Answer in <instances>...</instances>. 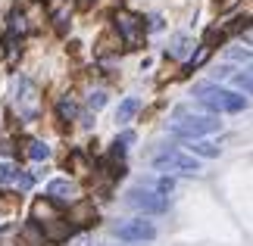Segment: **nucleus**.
Segmentation results:
<instances>
[{"label":"nucleus","instance_id":"nucleus-20","mask_svg":"<svg viewBox=\"0 0 253 246\" xmlns=\"http://www.w3.org/2000/svg\"><path fill=\"white\" fill-rule=\"evenodd\" d=\"M134 143V131H125V134H119V141H116V146H113V156H122L128 146Z\"/></svg>","mask_w":253,"mask_h":246},{"label":"nucleus","instance_id":"nucleus-26","mask_svg":"<svg viewBox=\"0 0 253 246\" xmlns=\"http://www.w3.org/2000/svg\"><path fill=\"white\" fill-rule=\"evenodd\" d=\"M72 165H75V172H87V159H84V156H72Z\"/></svg>","mask_w":253,"mask_h":246},{"label":"nucleus","instance_id":"nucleus-24","mask_svg":"<svg viewBox=\"0 0 253 246\" xmlns=\"http://www.w3.org/2000/svg\"><path fill=\"white\" fill-rule=\"evenodd\" d=\"M16 187H19V190H32V187H35V175L32 172H19Z\"/></svg>","mask_w":253,"mask_h":246},{"label":"nucleus","instance_id":"nucleus-10","mask_svg":"<svg viewBox=\"0 0 253 246\" xmlns=\"http://www.w3.org/2000/svg\"><path fill=\"white\" fill-rule=\"evenodd\" d=\"M53 218H60V212H56V203L53 200H35L32 203V221L41 228V224H47V221H53Z\"/></svg>","mask_w":253,"mask_h":246},{"label":"nucleus","instance_id":"nucleus-15","mask_svg":"<svg viewBox=\"0 0 253 246\" xmlns=\"http://www.w3.org/2000/svg\"><path fill=\"white\" fill-rule=\"evenodd\" d=\"M56 115H60L63 122H75L79 119V103L72 100V97H60V103H56Z\"/></svg>","mask_w":253,"mask_h":246},{"label":"nucleus","instance_id":"nucleus-18","mask_svg":"<svg viewBox=\"0 0 253 246\" xmlns=\"http://www.w3.org/2000/svg\"><path fill=\"white\" fill-rule=\"evenodd\" d=\"M188 150L197 153V156H207V159H216V156H219V146L207 143V141H194V143H188Z\"/></svg>","mask_w":253,"mask_h":246},{"label":"nucleus","instance_id":"nucleus-4","mask_svg":"<svg viewBox=\"0 0 253 246\" xmlns=\"http://www.w3.org/2000/svg\"><path fill=\"white\" fill-rule=\"evenodd\" d=\"M116 32H119V37L125 41V47H141L144 44V22L134 13H125V9H119L116 13Z\"/></svg>","mask_w":253,"mask_h":246},{"label":"nucleus","instance_id":"nucleus-25","mask_svg":"<svg viewBox=\"0 0 253 246\" xmlns=\"http://www.w3.org/2000/svg\"><path fill=\"white\" fill-rule=\"evenodd\" d=\"M172 187H175V181H172V178H163V181H160V187H157V193H160V196H166Z\"/></svg>","mask_w":253,"mask_h":246},{"label":"nucleus","instance_id":"nucleus-9","mask_svg":"<svg viewBox=\"0 0 253 246\" xmlns=\"http://www.w3.org/2000/svg\"><path fill=\"white\" fill-rule=\"evenodd\" d=\"M41 234H44V240H47V243H63V240H69L72 224L66 221V218H53V221L41 224Z\"/></svg>","mask_w":253,"mask_h":246},{"label":"nucleus","instance_id":"nucleus-6","mask_svg":"<svg viewBox=\"0 0 253 246\" xmlns=\"http://www.w3.org/2000/svg\"><path fill=\"white\" fill-rule=\"evenodd\" d=\"M16 106H19V112H22L25 119H32L38 112V87L28 81V78H19L16 81Z\"/></svg>","mask_w":253,"mask_h":246},{"label":"nucleus","instance_id":"nucleus-1","mask_svg":"<svg viewBox=\"0 0 253 246\" xmlns=\"http://www.w3.org/2000/svg\"><path fill=\"white\" fill-rule=\"evenodd\" d=\"M194 94H197V100L207 106V109H212V112H241L247 106L244 97H241V94H231V91H225V87L200 84Z\"/></svg>","mask_w":253,"mask_h":246},{"label":"nucleus","instance_id":"nucleus-23","mask_svg":"<svg viewBox=\"0 0 253 246\" xmlns=\"http://www.w3.org/2000/svg\"><path fill=\"white\" fill-rule=\"evenodd\" d=\"M228 60H241V63H253V53L247 47H231L228 50Z\"/></svg>","mask_w":253,"mask_h":246},{"label":"nucleus","instance_id":"nucleus-13","mask_svg":"<svg viewBox=\"0 0 253 246\" xmlns=\"http://www.w3.org/2000/svg\"><path fill=\"white\" fill-rule=\"evenodd\" d=\"M138 109H141V100H138V97H125V100L119 103V109H116V122H119V125H128L134 115H138Z\"/></svg>","mask_w":253,"mask_h":246},{"label":"nucleus","instance_id":"nucleus-8","mask_svg":"<svg viewBox=\"0 0 253 246\" xmlns=\"http://www.w3.org/2000/svg\"><path fill=\"white\" fill-rule=\"evenodd\" d=\"M75 196H79V187L69 178H53L47 184V200H53V203H72Z\"/></svg>","mask_w":253,"mask_h":246},{"label":"nucleus","instance_id":"nucleus-19","mask_svg":"<svg viewBox=\"0 0 253 246\" xmlns=\"http://www.w3.org/2000/svg\"><path fill=\"white\" fill-rule=\"evenodd\" d=\"M9 32H13V35H25V32H28V19H25V13H19V9H16V13L9 16Z\"/></svg>","mask_w":253,"mask_h":246},{"label":"nucleus","instance_id":"nucleus-5","mask_svg":"<svg viewBox=\"0 0 253 246\" xmlns=\"http://www.w3.org/2000/svg\"><path fill=\"white\" fill-rule=\"evenodd\" d=\"M116 237L125 240V243H144V240H153L157 237V228L147 221V218H128L122 224H116Z\"/></svg>","mask_w":253,"mask_h":246},{"label":"nucleus","instance_id":"nucleus-22","mask_svg":"<svg viewBox=\"0 0 253 246\" xmlns=\"http://www.w3.org/2000/svg\"><path fill=\"white\" fill-rule=\"evenodd\" d=\"M231 81H235L241 91H247V94H253V75H247V72H235L231 75Z\"/></svg>","mask_w":253,"mask_h":246},{"label":"nucleus","instance_id":"nucleus-14","mask_svg":"<svg viewBox=\"0 0 253 246\" xmlns=\"http://www.w3.org/2000/svg\"><path fill=\"white\" fill-rule=\"evenodd\" d=\"M16 181H19V169H16V162L0 159V190H6V187H16Z\"/></svg>","mask_w":253,"mask_h":246},{"label":"nucleus","instance_id":"nucleus-2","mask_svg":"<svg viewBox=\"0 0 253 246\" xmlns=\"http://www.w3.org/2000/svg\"><path fill=\"white\" fill-rule=\"evenodd\" d=\"M153 169H160V172H181V175H197L200 172V162L194 159V156L181 153V150H166V153H160L157 159H153Z\"/></svg>","mask_w":253,"mask_h":246},{"label":"nucleus","instance_id":"nucleus-16","mask_svg":"<svg viewBox=\"0 0 253 246\" xmlns=\"http://www.w3.org/2000/svg\"><path fill=\"white\" fill-rule=\"evenodd\" d=\"M191 50H194V41L188 35H178L172 41V47H169V53L175 56V60H184V56H191Z\"/></svg>","mask_w":253,"mask_h":246},{"label":"nucleus","instance_id":"nucleus-12","mask_svg":"<svg viewBox=\"0 0 253 246\" xmlns=\"http://www.w3.org/2000/svg\"><path fill=\"white\" fill-rule=\"evenodd\" d=\"M47 240H44V234H41V228H38L35 221H28V224H22V231H19V246H44Z\"/></svg>","mask_w":253,"mask_h":246},{"label":"nucleus","instance_id":"nucleus-11","mask_svg":"<svg viewBox=\"0 0 253 246\" xmlns=\"http://www.w3.org/2000/svg\"><path fill=\"white\" fill-rule=\"evenodd\" d=\"M66 221H69L72 228H75V224H94V221H97V209H94L91 203H75Z\"/></svg>","mask_w":253,"mask_h":246},{"label":"nucleus","instance_id":"nucleus-17","mask_svg":"<svg viewBox=\"0 0 253 246\" xmlns=\"http://www.w3.org/2000/svg\"><path fill=\"white\" fill-rule=\"evenodd\" d=\"M25 156H28V159H35V162H44L47 156H50V146H47L44 141H28L25 143Z\"/></svg>","mask_w":253,"mask_h":246},{"label":"nucleus","instance_id":"nucleus-3","mask_svg":"<svg viewBox=\"0 0 253 246\" xmlns=\"http://www.w3.org/2000/svg\"><path fill=\"white\" fill-rule=\"evenodd\" d=\"M219 131V119H212V115H191V119H181L172 125V134L178 137H188V141H194V137H207V134H216Z\"/></svg>","mask_w":253,"mask_h":246},{"label":"nucleus","instance_id":"nucleus-7","mask_svg":"<svg viewBox=\"0 0 253 246\" xmlns=\"http://www.w3.org/2000/svg\"><path fill=\"white\" fill-rule=\"evenodd\" d=\"M128 206L157 215V212H166V196H160L157 190H131L128 193Z\"/></svg>","mask_w":253,"mask_h":246},{"label":"nucleus","instance_id":"nucleus-27","mask_svg":"<svg viewBox=\"0 0 253 246\" xmlns=\"http://www.w3.org/2000/svg\"><path fill=\"white\" fill-rule=\"evenodd\" d=\"M91 3H94V0H79V6H82V9H87Z\"/></svg>","mask_w":253,"mask_h":246},{"label":"nucleus","instance_id":"nucleus-21","mask_svg":"<svg viewBox=\"0 0 253 246\" xmlns=\"http://www.w3.org/2000/svg\"><path fill=\"white\" fill-rule=\"evenodd\" d=\"M106 100H110L106 91H91V94H87V106H91V109H103Z\"/></svg>","mask_w":253,"mask_h":246}]
</instances>
